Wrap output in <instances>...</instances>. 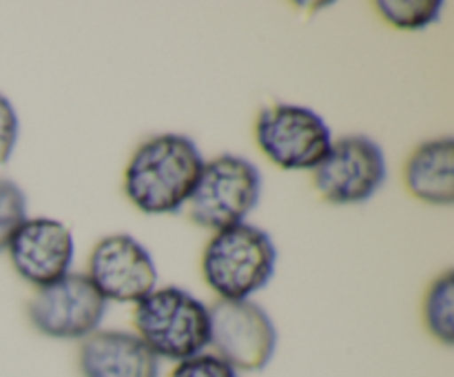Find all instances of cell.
Instances as JSON below:
<instances>
[{
	"label": "cell",
	"mask_w": 454,
	"mask_h": 377,
	"mask_svg": "<svg viewBox=\"0 0 454 377\" xmlns=\"http://www.w3.org/2000/svg\"><path fill=\"white\" fill-rule=\"evenodd\" d=\"M7 251L16 273L35 288H43L71 273L75 244L65 222L27 217L13 233Z\"/></svg>",
	"instance_id": "cell-10"
},
{
	"label": "cell",
	"mask_w": 454,
	"mask_h": 377,
	"mask_svg": "<svg viewBox=\"0 0 454 377\" xmlns=\"http://www.w3.org/2000/svg\"><path fill=\"white\" fill-rule=\"evenodd\" d=\"M208 349L238 373L264 371L278 350V328L253 300H217L208 306Z\"/></svg>",
	"instance_id": "cell-6"
},
{
	"label": "cell",
	"mask_w": 454,
	"mask_h": 377,
	"mask_svg": "<svg viewBox=\"0 0 454 377\" xmlns=\"http://www.w3.org/2000/svg\"><path fill=\"white\" fill-rule=\"evenodd\" d=\"M18 131H20V122H18L16 109L0 93V167H4L12 160L18 142Z\"/></svg>",
	"instance_id": "cell-17"
},
{
	"label": "cell",
	"mask_w": 454,
	"mask_h": 377,
	"mask_svg": "<svg viewBox=\"0 0 454 377\" xmlns=\"http://www.w3.org/2000/svg\"><path fill=\"white\" fill-rule=\"evenodd\" d=\"M204 167L202 151L189 136L160 133L133 151L122 189L146 216H168L186 207Z\"/></svg>",
	"instance_id": "cell-1"
},
{
	"label": "cell",
	"mask_w": 454,
	"mask_h": 377,
	"mask_svg": "<svg viewBox=\"0 0 454 377\" xmlns=\"http://www.w3.org/2000/svg\"><path fill=\"white\" fill-rule=\"evenodd\" d=\"M388 25L406 31H419L442 16V0H380L375 4Z\"/></svg>",
	"instance_id": "cell-14"
},
{
	"label": "cell",
	"mask_w": 454,
	"mask_h": 377,
	"mask_svg": "<svg viewBox=\"0 0 454 377\" xmlns=\"http://www.w3.org/2000/svg\"><path fill=\"white\" fill-rule=\"evenodd\" d=\"M278 248L255 224L229 226L213 233L202 255V275L220 300H251L270 282Z\"/></svg>",
	"instance_id": "cell-2"
},
{
	"label": "cell",
	"mask_w": 454,
	"mask_h": 377,
	"mask_svg": "<svg viewBox=\"0 0 454 377\" xmlns=\"http://www.w3.org/2000/svg\"><path fill=\"white\" fill-rule=\"evenodd\" d=\"M27 313L31 326L40 335L53 340H84L100 328L106 300L87 275L67 273L65 278L38 288Z\"/></svg>",
	"instance_id": "cell-8"
},
{
	"label": "cell",
	"mask_w": 454,
	"mask_h": 377,
	"mask_svg": "<svg viewBox=\"0 0 454 377\" xmlns=\"http://www.w3.org/2000/svg\"><path fill=\"white\" fill-rule=\"evenodd\" d=\"M262 176L251 160L222 153L204 162L186 208L202 229L222 231L242 224L260 204Z\"/></svg>",
	"instance_id": "cell-4"
},
{
	"label": "cell",
	"mask_w": 454,
	"mask_h": 377,
	"mask_svg": "<svg viewBox=\"0 0 454 377\" xmlns=\"http://www.w3.org/2000/svg\"><path fill=\"white\" fill-rule=\"evenodd\" d=\"M27 220V195L13 180L0 177V253L7 251L13 233Z\"/></svg>",
	"instance_id": "cell-15"
},
{
	"label": "cell",
	"mask_w": 454,
	"mask_h": 377,
	"mask_svg": "<svg viewBox=\"0 0 454 377\" xmlns=\"http://www.w3.org/2000/svg\"><path fill=\"white\" fill-rule=\"evenodd\" d=\"M82 377H160V359L131 331L106 328L84 337L78 350Z\"/></svg>",
	"instance_id": "cell-11"
},
{
	"label": "cell",
	"mask_w": 454,
	"mask_h": 377,
	"mask_svg": "<svg viewBox=\"0 0 454 377\" xmlns=\"http://www.w3.org/2000/svg\"><path fill=\"white\" fill-rule=\"evenodd\" d=\"M424 324L443 346L454 344V273L446 271L433 279L424 297Z\"/></svg>",
	"instance_id": "cell-13"
},
{
	"label": "cell",
	"mask_w": 454,
	"mask_h": 377,
	"mask_svg": "<svg viewBox=\"0 0 454 377\" xmlns=\"http://www.w3.org/2000/svg\"><path fill=\"white\" fill-rule=\"evenodd\" d=\"M406 189L412 198L433 207L454 202V140L452 136L433 137L417 146L403 169Z\"/></svg>",
	"instance_id": "cell-12"
},
{
	"label": "cell",
	"mask_w": 454,
	"mask_h": 377,
	"mask_svg": "<svg viewBox=\"0 0 454 377\" xmlns=\"http://www.w3.org/2000/svg\"><path fill=\"white\" fill-rule=\"evenodd\" d=\"M87 278L106 302L137 304L158 288V266L133 235L114 233L93 247Z\"/></svg>",
	"instance_id": "cell-9"
},
{
	"label": "cell",
	"mask_w": 454,
	"mask_h": 377,
	"mask_svg": "<svg viewBox=\"0 0 454 377\" xmlns=\"http://www.w3.org/2000/svg\"><path fill=\"white\" fill-rule=\"evenodd\" d=\"M386 155L368 136H344L333 140L322 162L313 169L315 189L333 204H362L384 186Z\"/></svg>",
	"instance_id": "cell-7"
},
{
	"label": "cell",
	"mask_w": 454,
	"mask_h": 377,
	"mask_svg": "<svg viewBox=\"0 0 454 377\" xmlns=\"http://www.w3.org/2000/svg\"><path fill=\"white\" fill-rule=\"evenodd\" d=\"M136 335L158 359L182 362L204 353L211 342L208 306L180 287L153 288L133 310Z\"/></svg>",
	"instance_id": "cell-3"
},
{
	"label": "cell",
	"mask_w": 454,
	"mask_h": 377,
	"mask_svg": "<svg viewBox=\"0 0 454 377\" xmlns=\"http://www.w3.org/2000/svg\"><path fill=\"white\" fill-rule=\"evenodd\" d=\"M171 377H239V373L215 353L204 350V353L177 362Z\"/></svg>",
	"instance_id": "cell-16"
},
{
	"label": "cell",
	"mask_w": 454,
	"mask_h": 377,
	"mask_svg": "<svg viewBox=\"0 0 454 377\" xmlns=\"http://www.w3.org/2000/svg\"><path fill=\"white\" fill-rule=\"evenodd\" d=\"M255 142L262 153L286 171H313L333 145V133L317 111L278 102L260 111Z\"/></svg>",
	"instance_id": "cell-5"
}]
</instances>
